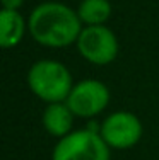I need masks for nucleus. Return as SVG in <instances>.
I'll use <instances>...</instances> for the list:
<instances>
[{
    "label": "nucleus",
    "instance_id": "nucleus-1",
    "mask_svg": "<svg viewBox=\"0 0 159 160\" xmlns=\"http://www.w3.org/2000/svg\"><path fill=\"white\" fill-rule=\"evenodd\" d=\"M84 24L77 10L62 2H43L31 10L28 31L38 44L46 48H67L77 43Z\"/></svg>",
    "mask_w": 159,
    "mask_h": 160
},
{
    "label": "nucleus",
    "instance_id": "nucleus-2",
    "mask_svg": "<svg viewBox=\"0 0 159 160\" xmlns=\"http://www.w3.org/2000/svg\"><path fill=\"white\" fill-rule=\"evenodd\" d=\"M28 87L38 99L46 104L65 102L74 80L70 70L56 60H38L28 70Z\"/></svg>",
    "mask_w": 159,
    "mask_h": 160
},
{
    "label": "nucleus",
    "instance_id": "nucleus-3",
    "mask_svg": "<svg viewBox=\"0 0 159 160\" xmlns=\"http://www.w3.org/2000/svg\"><path fill=\"white\" fill-rule=\"evenodd\" d=\"M51 160H111V148L99 135V129H75L58 140Z\"/></svg>",
    "mask_w": 159,
    "mask_h": 160
},
{
    "label": "nucleus",
    "instance_id": "nucleus-4",
    "mask_svg": "<svg viewBox=\"0 0 159 160\" xmlns=\"http://www.w3.org/2000/svg\"><path fill=\"white\" fill-rule=\"evenodd\" d=\"M79 55L86 62L104 67L118 56V38L108 26H84L75 43Z\"/></svg>",
    "mask_w": 159,
    "mask_h": 160
},
{
    "label": "nucleus",
    "instance_id": "nucleus-5",
    "mask_svg": "<svg viewBox=\"0 0 159 160\" xmlns=\"http://www.w3.org/2000/svg\"><path fill=\"white\" fill-rule=\"evenodd\" d=\"M111 101V92L108 85L96 78H84L81 82L74 83L69 97L65 99L70 111L75 114V118H91L98 116L108 108Z\"/></svg>",
    "mask_w": 159,
    "mask_h": 160
},
{
    "label": "nucleus",
    "instance_id": "nucleus-6",
    "mask_svg": "<svg viewBox=\"0 0 159 160\" xmlns=\"http://www.w3.org/2000/svg\"><path fill=\"white\" fill-rule=\"evenodd\" d=\"M99 135L111 150H128L140 142L144 126L134 112L115 111L101 123Z\"/></svg>",
    "mask_w": 159,
    "mask_h": 160
},
{
    "label": "nucleus",
    "instance_id": "nucleus-7",
    "mask_svg": "<svg viewBox=\"0 0 159 160\" xmlns=\"http://www.w3.org/2000/svg\"><path fill=\"white\" fill-rule=\"evenodd\" d=\"M74 118L75 114L70 111L67 102H51V104H46L41 114V123L48 135L60 140L72 131Z\"/></svg>",
    "mask_w": 159,
    "mask_h": 160
},
{
    "label": "nucleus",
    "instance_id": "nucleus-8",
    "mask_svg": "<svg viewBox=\"0 0 159 160\" xmlns=\"http://www.w3.org/2000/svg\"><path fill=\"white\" fill-rule=\"evenodd\" d=\"M28 31V22L19 10H0V46L3 49L16 48Z\"/></svg>",
    "mask_w": 159,
    "mask_h": 160
},
{
    "label": "nucleus",
    "instance_id": "nucleus-9",
    "mask_svg": "<svg viewBox=\"0 0 159 160\" xmlns=\"http://www.w3.org/2000/svg\"><path fill=\"white\" fill-rule=\"evenodd\" d=\"M75 10L84 26H104L111 17L113 7L109 0H81Z\"/></svg>",
    "mask_w": 159,
    "mask_h": 160
},
{
    "label": "nucleus",
    "instance_id": "nucleus-10",
    "mask_svg": "<svg viewBox=\"0 0 159 160\" xmlns=\"http://www.w3.org/2000/svg\"><path fill=\"white\" fill-rule=\"evenodd\" d=\"M2 2V9L7 10H19L24 5V0H0Z\"/></svg>",
    "mask_w": 159,
    "mask_h": 160
}]
</instances>
